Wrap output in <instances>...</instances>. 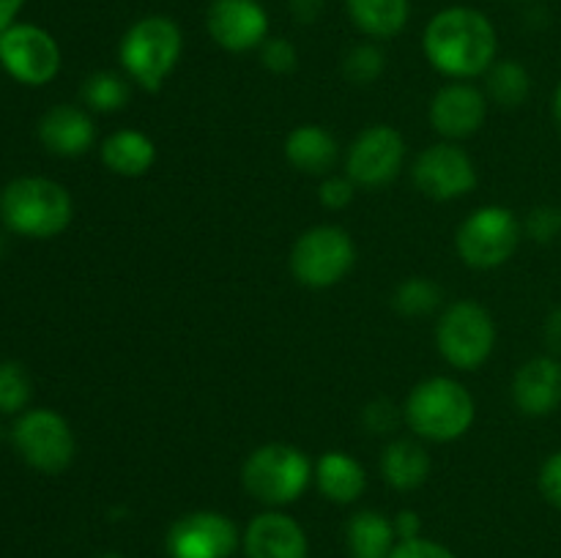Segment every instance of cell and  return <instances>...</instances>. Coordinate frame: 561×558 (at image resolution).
<instances>
[{
	"label": "cell",
	"instance_id": "836d02e7",
	"mask_svg": "<svg viewBox=\"0 0 561 558\" xmlns=\"http://www.w3.org/2000/svg\"><path fill=\"white\" fill-rule=\"evenodd\" d=\"M389 558H458L449 547L438 545V542L425 539V536H416V539L398 542Z\"/></svg>",
	"mask_w": 561,
	"mask_h": 558
},
{
	"label": "cell",
	"instance_id": "3957f363",
	"mask_svg": "<svg viewBox=\"0 0 561 558\" xmlns=\"http://www.w3.org/2000/svg\"><path fill=\"white\" fill-rule=\"evenodd\" d=\"M75 217L69 189L53 178L22 175L0 191V219L5 228L25 239H55Z\"/></svg>",
	"mask_w": 561,
	"mask_h": 558
},
{
	"label": "cell",
	"instance_id": "30bf717a",
	"mask_svg": "<svg viewBox=\"0 0 561 558\" xmlns=\"http://www.w3.org/2000/svg\"><path fill=\"white\" fill-rule=\"evenodd\" d=\"M60 47L44 27L14 22L0 33V66L22 85H47L58 77Z\"/></svg>",
	"mask_w": 561,
	"mask_h": 558
},
{
	"label": "cell",
	"instance_id": "4fadbf2b",
	"mask_svg": "<svg viewBox=\"0 0 561 558\" xmlns=\"http://www.w3.org/2000/svg\"><path fill=\"white\" fill-rule=\"evenodd\" d=\"M239 542V525L228 514L197 509L170 525L164 547L170 558H230Z\"/></svg>",
	"mask_w": 561,
	"mask_h": 558
},
{
	"label": "cell",
	"instance_id": "4dcf8cb0",
	"mask_svg": "<svg viewBox=\"0 0 561 558\" xmlns=\"http://www.w3.org/2000/svg\"><path fill=\"white\" fill-rule=\"evenodd\" d=\"M261 63L272 74H290L299 66V49H296V44L290 38L272 36L261 44Z\"/></svg>",
	"mask_w": 561,
	"mask_h": 558
},
{
	"label": "cell",
	"instance_id": "ac0fdd59",
	"mask_svg": "<svg viewBox=\"0 0 561 558\" xmlns=\"http://www.w3.org/2000/svg\"><path fill=\"white\" fill-rule=\"evenodd\" d=\"M38 140L55 156H82L96 142V124L77 104H55L38 120Z\"/></svg>",
	"mask_w": 561,
	"mask_h": 558
},
{
	"label": "cell",
	"instance_id": "ba28073f",
	"mask_svg": "<svg viewBox=\"0 0 561 558\" xmlns=\"http://www.w3.org/2000/svg\"><path fill=\"white\" fill-rule=\"evenodd\" d=\"M524 239V222L507 206H482L460 222L455 249L471 268H499L515 255Z\"/></svg>",
	"mask_w": 561,
	"mask_h": 558
},
{
	"label": "cell",
	"instance_id": "e0dca14e",
	"mask_svg": "<svg viewBox=\"0 0 561 558\" xmlns=\"http://www.w3.org/2000/svg\"><path fill=\"white\" fill-rule=\"evenodd\" d=\"M513 403L524 416H551L561 405L559 356H535L518 367L513 377Z\"/></svg>",
	"mask_w": 561,
	"mask_h": 558
},
{
	"label": "cell",
	"instance_id": "5b68a950",
	"mask_svg": "<svg viewBox=\"0 0 561 558\" xmlns=\"http://www.w3.org/2000/svg\"><path fill=\"white\" fill-rule=\"evenodd\" d=\"M312 474H316V463L307 457V452H301L294 443L279 441L252 449L250 457L241 465L244 490L268 509L299 501L310 487Z\"/></svg>",
	"mask_w": 561,
	"mask_h": 558
},
{
	"label": "cell",
	"instance_id": "2e32d148",
	"mask_svg": "<svg viewBox=\"0 0 561 558\" xmlns=\"http://www.w3.org/2000/svg\"><path fill=\"white\" fill-rule=\"evenodd\" d=\"M247 558H307L310 542L305 528L279 509L255 514L241 536Z\"/></svg>",
	"mask_w": 561,
	"mask_h": 558
},
{
	"label": "cell",
	"instance_id": "ffe728a7",
	"mask_svg": "<svg viewBox=\"0 0 561 558\" xmlns=\"http://www.w3.org/2000/svg\"><path fill=\"white\" fill-rule=\"evenodd\" d=\"M99 156L110 173L121 178H140L157 162V142L140 129H118L104 137Z\"/></svg>",
	"mask_w": 561,
	"mask_h": 558
},
{
	"label": "cell",
	"instance_id": "1f68e13d",
	"mask_svg": "<svg viewBox=\"0 0 561 558\" xmlns=\"http://www.w3.org/2000/svg\"><path fill=\"white\" fill-rule=\"evenodd\" d=\"M524 233L537 244H551L561 235V208L559 206H537L531 208L524 222Z\"/></svg>",
	"mask_w": 561,
	"mask_h": 558
},
{
	"label": "cell",
	"instance_id": "74e56055",
	"mask_svg": "<svg viewBox=\"0 0 561 558\" xmlns=\"http://www.w3.org/2000/svg\"><path fill=\"white\" fill-rule=\"evenodd\" d=\"M542 339H546L551 356H561V306L551 310V315L546 317V326H542Z\"/></svg>",
	"mask_w": 561,
	"mask_h": 558
},
{
	"label": "cell",
	"instance_id": "e575fe53",
	"mask_svg": "<svg viewBox=\"0 0 561 558\" xmlns=\"http://www.w3.org/2000/svg\"><path fill=\"white\" fill-rule=\"evenodd\" d=\"M537 485H540L542 498H546L551 507L561 509V452H553L551 457L542 463L540 476H537Z\"/></svg>",
	"mask_w": 561,
	"mask_h": 558
},
{
	"label": "cell",
	"instance_id": "277c9868",
	"mask_svg": "<svg viewBox=\"0 0 561 558\" xmlns=\"http://www.w3.org/2000/svg\"><path fill=\"white\" fill-rule=\"evenodd\" d=\"M184 53V33L179 22L164 14L140 16L126 27L118 44V60L124 74L142 91H159Z\"/></svg>",
	"mask_w": 561,
	"mask_h": 558
},
{
	"label": "cell",
	"instance_id": "8fae6325",
	"mask_svg": "<svg viewBox=\"0 0 561 558\" xmlns=\"http://www.w3.org/2000/svg\"><path fill=\"white\" fill-rule=\"evenodd\" d=\"M405 167V140L394 126L373 124L356 135L345 156V175L356 186L381 189Z\"/></svg>",
	"mask_w": 561,
	"mask_h": 558
},
{
	"label": "cell",
	"instance_id": "6da1fadb",
	"mask_svg": "<svg viewBox=\"0 0 561 558\" xmlns=\"http://www.w3.org/2000/svg\"><path fill=\"white\" fill-rule=\"evenodd\" d=\"M425 58L449 80H474L496 63L499 36L493 22L471 5H449L431 16L422 33Z\"/></svg>",
	"mask_w": 561,
	"mask_h": 558
},
{
	"label": "cell",
	"instance_id": "ab89813d",
	"mask_svg": "<svg viewBox=\"0 0 561 558\" xmlns=\"http://www.w3.org/2000/svg\"><path fill=\"white\" fill-rule=\"evenodd\" d=\"M553 120H557V126L561 131V82H559L557 93H553Z\"/></svg>",
	"mask_w": 561,
	"mask_h": 558
},
{
	"label": "cell",
	"instance_id": "8992f818",
	"mask_svg": "<svg viewBox=\"0 0 561 558\" xmlns=\"http://www.w3.org/2000/svg\"><path fill=\"white\" fill-rule=\"evenodd\" d=\"M356 263V244L340 224H316L294 241L288 266L299 284L327 290L343 282Z\"/></svg>",
	"mask_w": 561,
	"mask_h": 558
},
{
	"label": "cell",
	"instance_id": "44dd1931",
	"mask_svg": "<svg viewBox=\"0 0 561 558\" xmlns=\"http://www.w3.org/2000/svg\"><path fill=\"white\" fill-rule=\"evenodd\" d=\"M312 481L321 496L332 503H354L367 490V470L356 457L345 452H327L318 457Z\"/></svg>",
	"mask_w": 561,
	"mask_h": 558
},
{
	"label": "cell",
	"instance_id": "5bb4252c",
	"mask_svg": "<svg viewBox=\"0 0 561 558\" xmlns=\"http://www.w3.org/2000/svg\"><path fill=\"white\" fill-rule=\"evenodd\" d=\"M206 27L228 53H250L268 38V11L261 0H211Z\"/></svg>",
	"mask_w": 561,
	"mask_h": 558
},
{
	"label": "cell",
	"instance_id": "7c38bea8",
	"mask_svg": "<svg viewBox=\"0 0 561 558\" xmlns=\"http://www.w3.org/2000/svg\"><path fill=\"white\" fill-rule=\"evenodd\" d=\"M411 178H414V186L422 195L438 202L466 197L469 191H474L477 184H480L474 159H471L463 148L455 146V142L449 140L425 148V151L414 159Z\"/></svg>",
	"mask_w": 561,
	"mask_h": 558
},
{
	"label": "cell",
	"instance_id": "d590c367",
	"mask_svg": "<svg viewBox=\"0 0 561 558\" xmlns=\"http://www.w3.org/2000/svg\"><path fill=\"white\" fill-rule=\"evenodd\" d=\"M327 0H288V9L299 25H312L321 20Z\"/></svg>",
	"mask_w": 561,
	"mask_h": 558
},
{
	"label": "cell",
	"instance_id": "f546056e",
	"mask_svg": "<svg viewBox=\"0 0 561 558\" xmlns=\"http://www.w3.org/2000/svg\"><path fill=\"white\" fill-rule=\"evenodd\" d=\"M403 421V408L392 403L387 397L370 399L362 410V427L373 435H389V432L398 430V425Z\"/></svg>",
	"mask_w": 561,
	"mask_h": 558
},
{
	"label": "cell",
	"instance_id": "603a6c76",
	"mask_svg": "<svg viewBox=\"0 0 561 558\" xmlns=\"http://www.w3.org/2000/svg\"><path fill=\"white\" fill-rule=\"evenodd\" d=\"M345 539H348L351 558H389L394 545H398L392 518L376 512V509H362V512H356L348 520Z\"/></svg>",
	"mask_w": 561,
	"mask_h": 558
},
{
	"label": "cell",
	"instance_id": "d6986e66",
	"mask_svg": "<svg viewBox=\"0 0 561 558\" xmlns=\"http://www.w3.org/2000/svg\"><path fill=\"white\" fill-rule=\"evenodd\" d=\"M285 159L299 173L329 175L340 159V142L318 124H301L285 137Z\"/></svg>",
	"mask_w": 561,
	"mask_h": 558
},
{
	"label": "cell",
	"instance_id": "d6a6232c",
	"mask_svg": "<svg viewBox=\"0 0 561 558\" xmlns=\"http://www.w3.org/2000/svg\"><path fill=\"white\" fill-rule=\"evenodd\" d=\"M356 197V184L348 175H323L321 186H318V202L332 211H343L351 206Z\"/></svg>",
	"mask_w": 561,
	"mask_h": 558
},
{
	"label": "cell",
	"instance_id": "f1b7e54d",
	"mask_svg": "<svg viewBox=\"0 0 561 558\" xmlns=\"http://www.w3.org/2000/svg\"><path fill=\"white\" fill-rule=\"evenodd\" d=\"M33 397L31 372L20 361H0V414H22Z\"/></svg>",
	"mask_w": 561,
	"mask_h": 558
},
{
	"label": "cell",
	"instance_id": "52a82bcc",
	"mask_svg": "<svg viewBox=\"0 0 561 558\" xmlns=\"http://www.w3.org/2000/svg\"><path fill=\"white\" fill-rule=\"evenodd\" d=\"M436 345L444 361L458 370H477L496 348V321L480 301H453L436 323Z\"/></svg>",
	"mask_w": 561,
	"mask_h": 558
},
{
	"label": "cell",
	"instance_id": "4316f807",
	"mask_svg": "<svg viewBox=\"0 0 561 558\" xmlns=\"http://www.w3.org/2000/svg\"><path fill=\"white\" fill-rule=\"evenodd\" d=\"M444 304L442 284L427 277H409L398 284L392 306L403 317H425Z\"/></svg>",
	"mask_w": 561,
	"mask_h": 558
},
{
	"label": "cell",
	"instance_id": "8d00e7d4",
	"mask_svg": "<svg viewBox=\"0 0 561 558\" xmlns=\"http://www.w3.org/2000/svg\"><path fill=\"white\" fill-rule=\"evenodd\" d=\"M392 523H394V534H398V542L416 539L422 531V520L414 509H403V512H398Z\"/></svg>",
	"mask_w": 561,
	"mask_h": 558
},
{
	"label": "cell",
	"instance_id": "9a60e30c",
	"mask_svg": "<svg viewBox=\"0 0 561 558\" xmlns=\"http://www.w3.org/2000/svg\"><path fill=\"white\" fill-rule=\"evenodd\" d=\"M488 96L469 80H453L438 88L427 107L431 126L444 140H466L485 124Z\"/></svg>",
	"mask_w": 561,
	"mask_h": 558
},
{
	"label": "cell",
	"instance_id": "83f0119b",
	"mask_svg": "<svg viewBox=\"0 0 561 558\" xmlns=\"http://www.w3.org/2000/svg\"><path fill=\"white\" fill-rule=\"evenodd\" d=\"M383 69H387V55L376 42L356 44L343 58V74L354 85H373L376 80H381Z\"/></svg>",
	"mask_w": 561,
	"mask_h": 558
},
{
	"label": "cell",
	"instance_id": "7a4b0ae2",
	"mask_svg": "<svg viewBox=\"0 0 561 558\" xmlns=\"http://www.w3.org/2000/svg\"><path fill=\"white\" fill-rule=\"evenodd\" d=\"M474 419L477 403L471 392L447 375H433L416 383L403 405V421L422 441H458L471 430Z\"/></svg>",
	"mask_w": 561,
	"mask_h": 558
},
{
	"label": "cell",
	"instance_id": "9c48e42d",
	"mask_svg": "<svg viewBox=\"0 0 561 558\" xmlns=\"http://www.w3.org/2000/svg\"><path fill=\"white\" fill-rule=\"evenodd\" d=\"M11 441L20 457L42 474H60L75 463L77 438L71 425L53 408H31L16 416Z\"/></svg>",
	"mask_w": 561,
	"mask_h": 558
},
{
	"label": "cell",
	"instance_id": "cb8c5ba5",
	"mask_svg": "<svg viewBox=\"0 0 561 558\" xmlns=\"http://www.w3.org/2000/svg\"><path fill=\"white\" fill-rule=\"evenodd\" d=\"M351 22L367 38H394L403 33L411 16V0H345Z\"/></svg>",
	"mask_w": 561,
	"mask_h": 558
},
{
	"label": "cell",
	"instance_id": "f35d334b",
	"mask_svg": "<svg viewBox=\"0 0 561 558\" xmlns=\"http://www.w3.org/2000/svg\"><path fill=\"white\" fill-rule=\"evenodd\" d=\"M22 3H25V0H0V33H3L9 25H14Z\"/></svg>",
	"mask_w": 561,
	"mask_h": 558
},
{
	"label": "cell",
	"instance_id": "484cf974",
	"mask_svg": "<svg viewBox=\"0 0 561 558\" xmlns=\"http://www.w3.org/2000/svg\"><path fill=\"white\" fill-rule=\"evenodd\" d=\"M80 96L96 113H118L131 98L129 77L118 71H93L82 80Z\"/></svg>",
	"mask_w": 561,
	"mask_h": 558
},
{
	"label": "cell",
	"instance_id": "60d3db41",
	"mask_svg": "<svg viewBox=\"0 0 561 558\" xmlns=\"http://www.w3.org/2000/svg\"><path fill=\"white\" fill-rule=\"evenodd\" d=\"M99 558H121L118 553H104V556H99Z\"/></svg>",
	"mask_w": 561,
	"mask_h": 558
},
{
	"label": "cell",
	"instance_id": "7402d4cb",
	"mask_svg": "<svg viewBox=\"0 0 561 558\" xmlns=\"http://www.w3.org/2000/svg\"><path fill=\"white\" fill-rule=\"evenodd\" d=\"M433 470V460L427 449L414 438H394L383 446L381 476L389 487L400 492L416 490L427 481Z\"/></svg>",
	"mask_w": 561,
	"mask_h": 558
},
{
	"label": "cell",
	"instance_id": "d4e9b609",
	"mask_svg": "<svg viewBox=\"0 0 561 558\" xmlns=\"http://www.w3.org/2000/svg\"><path fill=\"white\" fill-rule=\"evenodd\" d=\"M531 77L518 60H499L485 71V96L499 107L515 109L529 98Z\"/></svg>",
	"mask_w": 561,
	"mask_h": 558
}]
</instances>
